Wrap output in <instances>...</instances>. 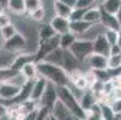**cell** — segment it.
Segmentation results:
<instances>
[{"mask_svg": "<svg viewBox=\"0 0 121 120\" xmlns=\"http://www.w3.org/2000/svg\"><path fill=\"white\" fill-rule=\"evenodd\" d=\"M5 11H6V10H5V6L0 4V14H1V13H4Z\"/></svg>", "mask_w": 121, "mask_h": 120, "instance_id": "obj_47", "label": "cell"}, {"mask_svg": "<svg viewBox=\"0 0 121 120\" xmlns=\"http://www.w3.org/2000/svg\"><path fill=\"white\" fill-rule=\"evenodd\" d=\"M92 6H98L97 0H77V6L78 9H90Z\"/></svg>", "mask_w": 121, "mask_h": 120, "instance_id": "obj_37", "label": "cell"}, {"mask_svg": "<svg viewBox=\"0 0 121 120\" xmlns=\"http://www.w3.org/2000/svg\"><path fill=\"white\" fill-rule=\"evenodd\" d=\"M46 85H47V80L42 77H37L35 80H34L32 84V89H31V94H30V100L35 101L39 103L40 98L43 95V91L46 89Z\"/></svg>", "mask_w": 121, "mask_h": 120, "instance_id": "obj_13", "label": "cell"}, {"mask_svg": "<svg viewBox=\"0 0 121 120\" xmlns=\"http://www.w3.org/2000/svg\"><path fill=\"white\" fill-rule=\"evenodd\" d=\"M99 19H101V9H99V6H92V7L88 9V11L85 12L84 18H83V21H85L86 23H89L91 25L99 23Z\"/></svg>", "mask_w": 121, "mask_h": 120, "instance_id": "obj_22", "label": "cell"}, {"mask_svg": "<svg viewBox=\"0 0 121 120\" xmlns=\"http://www.w3.org/2000/svg\"><path fill=\"white\" fill-rule=\"evenodd\" d=\"M54 36H56V34H55L54 29L52 28V25L49 24V22H43V23L39 24V28H37L39 42L50 40V39H53Z\"/></svg>", "mask_w": 121, "mask_h": 120, "instance_id": "obj_17", "label": "cell"}, {"mask_svg": "<svg viewBox=\"0 0 121 120\" xmlns=\"http://www.w3.org/2000/svg\"><path fill=\"white\" fill-rule=\"evenodd\" d=\"M36 68L39 77L44 78L47 82L54 84L56 88L66 87V85L70 84L68 75L62 70V67L48 64L46 61H39L36 62Z\"/></svg>", "mask_w": 121, "mask_h": 120, "instance_id": "obj_1", "label": "cell"}, {"mask_svg": "<svg viewBox=\"0 0 121 120\" xmlns=\"http://www.w3.org/2000/svg\"><path fill=\"white\" fill-rule=\"evenodd\" d=\"M5 9L9 11V14H12V16H16V17L25 16L24 0H7Z\"/></svg>", "mask_w": 121, "mask_h": 120, "instance_id": "obj_14", "label": "cell"}, {"mask_svg": "<svg viewBox=\"0 0 121 120\" xmlns=\"http://www.w3.org/2000/svg\"><path fill=\"white\" fill-rule=\"evenodd\" d=\"M21 90V87L14 85L11 82H4L0 83V98L5 101V103L11 102Z\"/></svg>", "mask_w": 121, "mask_h": 120, "instance_id": "obj_8", "label": "cell"}, {"mask_svg": "<svg viewBox=\"0 0 121 120\" xmlns=\"http://www.w3.org/2000/svg\"><path fill=\"white\" fill-rule=\"evenodd\" d=\"M29 62H36V57L35 53H21V54H17L11 64V68L16 72H19L22 68L29 64Z\"/></svg>", "mask_w": 121, "mask_h": 120, "instance_id": "obj_10", "label": "cell"}, {"mask_svg": "<svg viewBox=\"0 0 121 120\" xmlns=\"http://www.w3.org/2000/svg\"><path fill=\"white\" fill-rule=\"evenodd\" d=\"M53 1H58V0H53Z\"/></svg>", "mask_w": 121, "mask_h": 120, "instance_id": "obj_52", "label": "cell"}, {"mask_svg": "<svg viewBox=\"0 0 121 120\" xmlns=\"http://www.w3.org/2000/svg\"><path fill=\"white\" fill-rule=\"evenodd\" d=\"M91 24L86 23L85 21H76V22H70V31L76 35L77 37L83 36L84 34L89 30Z\"/></svg>", "mask_w": 121, "mask_h": 120, "instance_id": "obj_20", "label": "cell"}, {"mask_svg": "<svg viewBox=\"0 0 121 120\" xmlns=\"http://www.w3.org/2000/svg\"><path fill=\"white\" fill-rule=\"evenodd\" d=\"M49 115H50V109H48L47 107H39L36 120H46L48 119Z\"/></svg>", "mask_w": 121, "mask_h": 120, "instance_id": "obj_39", "label": "cell"}, {"mask_svg": "<svg viewBox=\"0 0 121 120\" xmlns=\"http://www.w3.org/2000/svg\"><path fill=\"white\" fill-rule=\"evenodd\" d=\"M0 120H1V119H0Z\"/></svg>", "mask_w": 121, "mask_h": 120, "instance_id": "obj_54", "label": "cell"}, {"mask_svg": "<svg viewBox=\"0 0 121 120\" xmlns=\"http://www.w3.org/2000/svg\"><path fill=\"white\" fill-rule=\"evenodd\" d=\"M86 11H88V9H78V7H76V9L72 10V12L70 14V18H68V19H70V22L83 21L84 14H85Z\"/></svg>", "mask_w": 121, "mask_h": 120, "instance_id": "obj_35", "label": "cell"}, {"mask_svg": "<svg viewBox=\"0 0 121 120\" xmlns=\"http://www.w3.org/2000/svg\"><path fill=\"white\" fill-rule=\"evenodd\" d=\"M99 24L104 28V29H108V30H115V31H119L121 29L116 17L114 14H110V13H107L104 12L102 9H101V19H99Z\"/></svg>", "mask_w": 121, "mask_h": 120, "instance_id": "obj_12", "label": "cell"}, {"mask_svg": "<svg viewBox=\"0 0 121 120\" xmlns=\"http://www.w3.org/2000/svg\"><path fill=\"white\" fill-rule=\"evenodd\" d=\"M52 9H53V14L56 17H61V18H70V14L72 12V10L66 6L62 1L58 0V1H53L52 4Z\"/></svg>", "mask_w": 121, "mask_h": 120, "instance_id": "obj_19", "label": "cell"}, {"mask_svg": "<svg viewBox=\"0 0 121 120\" xmlns=\"http://www.w3.org/2000/svg\"><path fill=\"white\" fill-rule=\"evenodd\" d=\"M79 105H80V107H82V109L86 113V112H89L90 111V108L96 103V97H95V95H94V93L90 90V89H86V90H84L83 93H82V95H80V97H79Z\"/></svg>", "mask_w": 121, "mask_h": 120, "instance_id": "obj_16", "label": "cell"}, {"mask_svg": "<svg viewBox=\"0 0 121 120\" xmlns=\"http://www.w3.org/2000/svg\"><path fill=\"white\" fill-rule=\"evenodd\" d=\"M37 109H39V108H37ZM37 109L32 111V112H30V113H28V114H25V115H23L21 120H36V116H37Z\"/></svg>", "mask_w": 121, "mask_h": 120, "instance_id": "obj_42", "label": "cell"}, {"mask_svg": "<svg viewBox=\"0 0 121 120\" xmlns=\"http://www.w3.org/2000/svg\"><path fill=\"white\" fill-rule=\"evenodd\" d=\"M76 40H77V36L73 35L71 31L59 35V48H61L62 50H68Z\"/></svg>", "mask_w": 121, "mask_h": 120, "instance_id": "obj_23", "label": "cell"}, {"mask_svg": "<svg viewBox=\"0 0 121 120\" xmlns=\"http://www.w3.org/2000/svg\"><path fill=\"white\" fill-rule=\"evenodd\" d=\"M82 66L83 64L79 62L74 55L70 52V50H64V55H62V70L70 75L71 72L73 71H77V70H82Z\"/></svg>", "mask_w": 121, "mask_h": 120, "instance_id": "obj_9", "label": "cell"}, {"mask_svg": "<svg viewBox=\"0 0 121 120\" xmlns=\"http://www.w3.org/2000/svg\"><path fill=\"white\" fill-rule=\"evenodd\" d=\"M62 55H64V50L58 47L54 50H52V52L42 61H46L48 64H52V65H55V66L61 67L62 66Z\"/></svg>", "mask_w": 121, "mask_h": 120, "instance_id": "obj_21", "label": "cell"}, {"mask_svg": "<svg viewBox=\"0 0 121 120\" xmlns=\"http://www.w3.org/2000/svg\"><path fill=\"white\" fill-rule=\"evenodd\" d=\"M18 107H19L21 116H23V115H25V114H28V113L32 112V111L37 109L40 106H39L37 102H35V101H32V100H30V98H29V100H26V101L22 102V103H19V105H18Z\"/></svg>", "mask_w": 121, "mask_h": 120, "instance_id": "obj_27", "label": "cell"}, {"mask_svg": "<svg viewBox=\"0 0 121 120\" xmlns=\"http://www.w3.org/2000/svg\"><path fill=\"white\" fill-rule=\"evenodd\" d=\"M17 32H18V30H17V28H16V25H14L13 23H11V24H9V25H6V27H4V28L0 29L1 39H3L4 41H7L9 39H11L12 36H14Z\"/></svg>", "mask_w": 121, "mask_h": 120, "instance_id": "obj_29", "label": "cell"}, {"mask_svg": "<svg viewBox=\"0 0 121 120\" xmlns=\"http://www.w3.org/2000/svg\"><path fill=\"white\" fill-rule=\"evenodd\" d=\"M3 120H21V119H17V118H9V116H6V118L3 119Z\"/></svg>", "mask_w": 121, "mask_h": 120, "instance_id": "obj_49", "label": "cell"}, {"mask_svg": "<svg viewBox=\"0 0 121 120\" xmlns=\"http://www.w3.org/2000/svg\"><path fill=\"white\" fill-rule=\"evenodd\" d=\"M19 73L26 79V80H35L39 75H37V68H36V62H29L26 64L22 70L19 71Z\"/></svg>", "mask_w": 121, "mask_h": 120, "instance_id": "obj_24", "label": "cell"}, {"mask_svg": "<svg viewBox=\"0 0 121 120\" xmlns=\"http://www.w3.org/2000/svg\"><path fill=\"white\" fill-rule=\"evenodd\" d=\"M58 100L70 111V113L72 115H74L76 118H79L82 120H85L86 113L82 109L78 98L74 96V94L71 91V89L68 88V85L58 88Z\"/></svg>", "mask_w": 121, "mask_h": 120, "instance_id": "obj_2", "label": "cell"}, {"mask_svg": "<svg viewBox=\"0 0 121 120\" xmlns=\"http://www.w3.org/2000/svg\"><path fill=\"white\" fill-rule=\"evenodd\" d=\"M56 101H58V88L54 84L47 82L43 95L39 101V106L40 107H47L48 109L52 111V108H53V106L55 105Z\"/></svg>", "mask_w": 121, "mask_h": 120, "instance_id": "obj_6", "label": "cell"}, {"mask_svg": "<svg viewBox=\"0 0 121 120\" xmlns=\"http://www.w3.org/2000/svg\"><path fill=\"white\" fill-rule=\"evenodd\" d=\"M48 118H49V116H48ZM46 120H48V119H46Z\"/></svg>", "mask_w": 121, "mask_h": 120, "instance_id": "obj_53", "label": "cell"}, {"mask_svg": "<svg viewBox=\"0 0 121 120\" xmlns=\"http://www.w3.org/2000/svg\"><path fill=\"white\" fill-rule=\"evenodd\" d=\"M117 44L121 47V29H120L119 32H117Z\"/></svg>", "mask_w": 121, "mask_h": 120, "instance_id": "obj_45", "label": "cell"}, {"mask_svg": "<svg viewBox=\"0 0 121 120\" xmlns=\"http://www.w3.org/2000/svg\"><path fill=\"white\" fill-rule=\"evenodd\" d=\"M120 7H121V0H103L102 4L99 5V9L114 16L116 14Z\"/></svg>", "mask_w": 121, "mask_h": 120, "instance_id": "obj_25", "label": "cell"}, {"mask_svg": "<svg viewBox=\"0 0 121 120\" xmlns=\"http://www.w3.org/2000/svg\"><path fill=\"white\" fill-rule=\"evenodd\" d=\"M3 44H4V40L1 39V36H0V50L3 49Z\"/></svg>", "mask_w": 121, "mask_h": 120, "instance_id": "obj_48", "label": "cell"}, {"mask_svg": "<svg viewBox=\"0 0 121 120\" xmlns=\"http://www.w3.org/2000/svg\"><path fill=\"white\" fill-rule=\"evenodd\" d=\"M115 17H116V19H117V22H119V24H120V27H121V7H120L119 11L116 12Z\"/></svg>", "mask_w": 121, "mask_h": 120, "instance_id": "obj_44", "label": "cell"}, {"mask_svg": "<svg viewBox=\"0 0 121 120\" xmlns=\"http://www.w3.org/2000/svg\"><path fill=\"white\" fill-rule=\"evenodd\" d=\"M50 114L54 115L58 120H72L73 116H74L70 113V111H68L59 100L55 102V105L53 106V108H52Z\"/></svg>", "mask_w": 121, "mask_h": 120, "instance_id": "obj_18", "label": "cell"}, {"mask_svg": "<svg viewBox=\"0 0 121 120\" xmlns=\"http://www.w3.org/2000/svg\"><path fill=\"white\" fill-rule=\"evenodd\" d=\"M48 120H58V119H56L54 115H52V114H50V115H49V118H48Z\"/></svg>", "mask_w": 121, "mask_h": 120, "instance_id": "obj_50", "label": "cell"}, {"mask_svg": "<svg viewBox=\"0 0 121 120\" xmlns=\"http://www.w3.org/2000/svg\"><path fill=\"white\" fill-rule=\"evenodd\" d=\"M119 54H121V47L117 43L109 47V54H108V57L109 55H119Z\"/></svg>", "mask_w": 121, "mask_h": 120, "instance_id": "obj_41", "label": "cell"}, {"mask_svg": "<svg viewBox=\"0 0 121 120\" xmlns=\"http://www.w3.org/2000/svg\"><path fill=\"white\" fill-rule=\"evenodd\" d=\"M3 103H5V101H3L1 98H0V105H3Z\"/></svg>", "mask_w": 121, "mask_h": 120, "instance_id": "obj_51", "label": "cell"}, {"mask_svg": "<svg viewBox=\"0 0 121 120\" xmlns=\"http://www.w3.org/2000/svg\"><path fill=\"white\" fill-rule=\"evenodd\" d=\"M11 23H12V16L11 14H9L6 11L0 14V29L11 24Z\"/></svg>", "mask_w": 121, "mask_h": 120, "instance_id": "obj_38", "label": "cell"}, {"mask_svg": "<svg viewBox=\"0 0 121 120\" xmlns=\"http://www.w3.org/2000/svg\"><path fill=\"white\" fill-rule=\"evenodd\" d=\"M68 50H70V52L74 55V58L79 62L83 64L84 60L86 59V57L92 53V41L77 39Z\"/></svg>", "mask_w": 121, "mask_h": 120, "instance_id": "obj_4", "label": "cell"}, {"mask_svg": "<svg viewBox=\"0 0 121 120\" xmlns=\"http://www.w3.org/2000/svg\"><path fill=\"white\" fill-rule=\"evenodd\" d=\"M117 32L119 31H115V30H108V29L104 30L103 36H104V39L109 43V46H113V44L117 43Z\"/></svg>", "mask_w": 121, "mask_h": 120, "instance_id": "obj_36", "label": "cell"}, {"mask_svg": "<svg viewBox=\"0 0 121 120\" xmlns=\"http://www.w3.org/2000/svg\"><path fill=\"white\" fill-rule=\"evenodd\" d=\"M24 6H25V16H28L32 11L43 6V0H24Z\"/></svg>", "mask_w": 121, "mask_h": 120, "instance_id": "obj_31", "label": "cell"}, {"mask_svg": "<svg viewBox=\"0 0 121 120\" xmlns=\"http://www.w3.org/2000/svg\"><path fill=\"white\" fill-rule=\"evenodd\" d=\"M26 17H28V18H29L31 22L36 23V24H41V23L46 22L47 13H46V9H44V6H41V7H39L37 10L32 11V12L29 13Z\"/></svg>", "mask_w": 121, "mask_h": 120, "instance_id": "obj_26", "label": "cell"}, {"mask_svg": "<svg viewBox=\"0 0 121 120\" xmlns=\"http://www.w3.org/2000/svg\"><path fill=\"white\" fill-rule=\"evenodd\" d=\"M92 72H94V76H95L96 80H99L102 83H107V82L112 80V77H110V73L108 71V68H106V70H96V71H92Z\"/></svg>", "mask_w": 121, "mask_h": 120, "instance_id": "obj_32", "label": "cell"}, {"mask_svg": "<svg viewBox=\"0 0 121 120\" xmlns=\"http://www.w3.org/2000/svg\"><path fill=\"white\" fill-rule=\"evenodd\" d=\"M121 66V54L119 55H109L107 58V68L108 70H115Z\"/></svg>", "mask_w": 121, "mask_h": 120, "instance_id": "obj_34", "label": "cell"}, {"mask_svg": "<svg viewBox=\"0 0 121 120\" xmlns=\"http://www.w3.org/2000/svg\"><path fill=\"white\" fill-rule=\"evenodd\" d=\"M107 58L108 57L96 54V53H91L90 55L86 57L83 65H85L86 67H88V70H92V71L106 70L107 68Z\"/></svg>", "mask_w": 121, "mask_h": 120, "instance_id": "obj_7", "label": "cell"}, {"mask_svg": "<svg viewBox=\"0 0 121 120\" xmlns=\"http://www.w3.org/2000/svg\"><path fill=\"white\" fill-rule=\"evenodd\" d=\"M16 55L6 52V50L1 49L0 50V68H3V67H10L13 59H14Z\"/></svg>", "mask_w": 121, "mask_h": 120, "instance_id": "obj_30", "label": "cell"}, {"mask_svg": "<svg viewBox=\"0 0 121 120\" xmlns=\"http://www.w3.org/2000/svg\"><path fill=\"white\" fill-rule=\"evenodd\" d=\"M101 106V116L103 120H117L120 115H115L108 103H99Z\"/></svg>", "mask_w": 121, "mask_h": 120, "instance_id": "obj_28", "label": "cell"}, {"mask_svg": "<svg viewBox=\"0 0 121 120\" xmlns=\"http://www.w3.org/2000/svg\"><path fill=\"white\" fill-rule=\"evenodd\" d=\"M59 47V35L54 36L53 39L47 40V41H42L39 42L36 52H35V57H36V62L42 61L52 50H54L55 48Z\"/></svg>", "mask_w": 121, "mask_h": 120, "instance_id": "obj_5", "label": "cell"}, {"mask_svg": "<svg viewBox=\"0 0 121 120\" xmlns=\"http://www.w3.org/2000/svg\"><path fill=\"white\" fill-rule=\"evenodd\" d=\"M109 106H110V108H112V111H113V113L115 115H120L121 116V98L112 101L109 103Z\"/></svg>", "mask_w": 121, "mask_h": 120, "instance_id": "obj_40", "label": "cell"}, {"mask_svg": "<svg viewBox=\"0 0 121 120\" xmlns=\"http://www.w3.org/2000/svg\"><path fill=\"white\" fill-rule=\"evenodd\" d=\"M114 80L116 82V84H117V85H120V87H121V75H120V76H119L117 78H115Z\"/></svg>", "mask_w": 121, "mask_h": 120, "instance_id": "obj_46", "label": "cell"}, {"mask_svg": "<svg viewBox=\"0 0 121 120\" xmlns=\"http://www.w3.org/2000/svg\"><path fill=\"white\" fill-rule=\"evenodd\" d=\"M109 47L110 46L107 42V40L104 39V36L99 35V36H97L92 41V53L108 57V54H109Z\"/></svg>", "mask_w": 121, "mask_h": 120, "instance_id": "obj_15", "label": "cell"}, {"mask_svg": "<svg viewBox=\"0 0 121 120\" xmlns=\"http://www.w3.org/2000/svg\"><path fill=\"white\" fill-rule=\"evenodd\" d=\"M60 1H62L66 6H68L71 10L76 9V6H77V0H60Z\"/></svg>", "mask_w": 121, "mask_h": 120, "instance_id": "obj_43", "label": "cell"}, {"mask_svg": "<svg viewBox=\"0 0 121 120\" xmlns=\"http://www.w3.org/2000/svg\"><path fill=\"white\" fill-rule=\"evenodd\" d=\"M17 73H18V72L13 71L11 67H3V68H0V83L9 82Z\"/></svg>", "mask_w": 121, "mask_h": 120, "instance_id": "obj_33", "label": "cell"}, {"mask_svg": "<svg viewBox=\"0 0 121 120\" xmlns=\"http://www.w3.org/2000/svg\"><path fill=\"white\" fill-rule=\"evenodd\" d=\"M49 24L54 29L56 35H62L70 31V19L67 18H61V17L53 16L49 19Z\"/></svg>", "mask_w": 121, "mask_h": 120, "instance_id": "obj_11", "label": "cell"}, {"mask_svg": "<svg viewBox=\"0 0 121 120\" xmlns=\"http://www.w3.org/2000/svg\"><path fill=\"white\" fill-rule=\"evenodd\" d=\"M3 49L6 52L17 55L21 53H28L26 50V39L22 35L21 32H17L14 36L9 39L7 41H4Z\"/></svg>", "mask_w": 121, "mask_h": 120, "instance_id": "obj_3", "label": "cell"}]
</instances>
